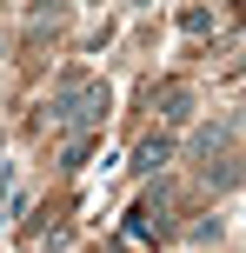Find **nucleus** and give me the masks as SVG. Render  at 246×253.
Segmentation results:
<instances>
[{
    "instance_id": "f03ea898",
    "label": "nucleus",
    "mask_w": 246,
    "mask_h": 253,
    "mask_svg": "<svg viewBox=\"0 0 246 253\" xmlns=\"http://www.w3.org/2000/svg\"><path fill=\"white\" fill-rule=\"evenodd\" d=\"M127 233H133V240H167V193H146V200L140 207H133V220H127Z\"/></svg>"
},
{
    "instance_id": "f257e3e1",
    "label": "nucleus",
    "mask_w": 246,
    "mask_h": 253,
    "mask_svg": "<svg viewBox=\"0 0 246 253\" xmlns=\"http://www.w3.org/2000/svg\"><path fill=\"white\" fill-rule=\"evenodd\" d=\"M106 107H113L106 80H67V87H53L47 114H53V126H73V133H87V126H100V120H106Z\"/></svg>"
},
{
    "instance_id": "7ed1b4c3",
    "label": "nucleus",
    "mask_w": 246,
    "mask_h": 253,
    "mask_svg": "<svg viewBox=\"0 0 246 253\" xmlns=\"http://www.w3.org/2000/svg\"><path fill=\"white\" fill-rule=\"evenodd\" d=\"M167 160H173V140L167 133H146L140 147H133V173H160Z\"/></svg>"
},
{
    "instance_id": "20e7f679",
    "label": "nucleus",
    "mask_w": 246,
    "mask_h": 253,
    "mask_svg": "<svg viewBox=\"0 0 246 253\" xmlns=\"http://www.w3.org/2000/svg\"><path fill=\"white\" fill-rule=\"evenodd\" d=\"M186 107H193V93H186V87H173V93H167V114H160V120H186Z\"/></svg>"
},
{
    "instance_id": "39448f33",
    "label": "nucleus",
    "mask_w": 246,
    "mask_h": 253,
    "mask_svg": "<svg viewBox=\"0 0 246 253\" xmlns=\"http://www.w3.org/2000/svg\"><path fill=\"white\" fill-rule=\"evenodd\" d=\"M180 27H186V34H207L213 13H207V7H186V13H180Z\"/></svg>"
}]
</instances>
